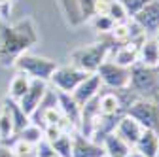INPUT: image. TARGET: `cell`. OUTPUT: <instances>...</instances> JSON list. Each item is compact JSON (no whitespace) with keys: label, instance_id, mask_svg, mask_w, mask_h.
Returning a JSON list of instances; mask_svg holds the SVG:
<instances>
[{"label":"cell","instance_id":"6da1fadb","mask_svg":"<svg viewBox=\"0 0 159 157\" xmlns=\"http://www.w3.org/2000/svg\"><path fill=\"white\" fill-rule=\"evenodd\" d=\"M38 36L32 21L25 19L13 27H0V61L4 66L13 65V61L25 53L32 44H36Z\"/></svg>","mask_w":159,"mask_h":157},{"label":"cell","instance_id":"7a4b0ae2","mask_svg":"<svg viewBox=\"0 0 159 157\" xmlns=\"http://www.w3.org/2000/svg\"><path fill=\"white\" fill-rule=\"evenodd\" d=\"M112 40L106 38V40H98L91 46H84V47H78L70 53V59H72V65L80 70H84L87 74H95L97 68L101 66L106 57L112 49Z\"/></svg>","mask_w":159,"mask_h":157},{"label":"cell","instance_id":"3957f363","mask_svg":"<svg viewBox=\"0 0 159 157\" xmlns=\"http://www.w3.org/2000/svg\"><path fill=\"white\" fill-rule=\"evenodd\" d=\"M129 89L142 99H157L159 96V76L157 70L152 66H144L140 63H134L131 68Z\"/></svg>","mask_w":159,"mask_h":157},{"label":"cell","instance_id":"277c9868","mask_svg":"<svg viewBox=\"0 0 159 157\" xmlns=\"http://www.w3.org/2000/svg\"><path fill=\"white\" fill-rule=\"evenodd\" d=\"M13 66L17 68V72L27 74L30 80H42V82H49L51 74L57 68V63L51 61L48 57H40V55H32V53H21L15 61Z\"/></svg>","mask_w":159,"mask_h":157},{"label":"cell","instance_id":"5b68a950","mask_svg":"<svg viewBox=\"0 0 159 157\" xmlns=\"http://www.w3.org/2000/svg\"><path fill=\"white\" fill-rule=\"evenodd\" d=\"M125 115L136 119L144 129H152L159 134V102H157V99H142V96H138L127 108Z\"/></svg>","mask_w":159,"mask_h":157},{"label":"cell","instance_id":"8992f818","mask_svg":"<svg viewBox=\"0 0 159 157\" xmlns=\"http://www.w3.org/2000/svg\"><path fill=\"white\" fill-rule=\"evenodd\" d=\"M101 78V83H104L106 87L114 89H127L129 87V78H131V70L117 65L114 61H104L95 72Z\"/></svg>","mask_w":159,"mask_h":157},{"label":"cell","instance_id":"52a82bcc","mask_svg":"<svg viewBox=\"0 0 159 157\" xmlns=\"http://www.w3.org/2000/svg\"><path fill=\"white\" fill-rule=\"evenodd\" d=\"M89 74L76 68L74 65L70 66H57L55 72L51 74V83L57 87V91H65V93H72L80 83H82Z\"/></svg>","mask_w":159,"mask_h":157},{"label":"cell","instance_id":"ba28073f","mask_svg":"<svg viewBox=\"0 0 159 157\" xmlns=\"http://www.w3.org/2000/svg\"><path fill=\"white\" fill-rule=\"evenodd\" d=\"M61 8L65 11L66 21L72 27H80L84 23H89V19L93 17V0H59Z\"/></svg>","mask_w":159,"mask_h":157},{"label":"cell","instance_id":"9c48e42d","mask_svg":"<svg viewBox=\"0 0 159 157\" xmlns=\"http://www.w3.org/2000/svg\"><path fill=\"white\" fill-rule=\"evenodd\" d=\"M131 19L144 30L146 36L148 34H155V30L159 29V0H152L150 4H146Z\"/></svg>","mask_w":159,"mask_h":157},{"label":"cell","instance_id":"30bf717a","mask_svg":"<svg viewBox=\"0 0 159 157\" xmlns=\"http://www.w3.org/2000/svg\"><path fill=\"white\" fill-rule=\"evenodd\" d=\"M48 91V82H42V80H30V85L27 89V93L21 96V101H19V106L21 110L30 117L34 114V110L38 108L40 101L44 99V95Z\"/></svg>","mask_w":159,"mask_h":157},{"label":"cell","instance_id":"8fae6325","mask_svg":"<svg viewBox=\"0 0 159 157\" xmlns=\"http://www.w3.org/2000/svg\"><path fill=\"white\" fill-rule=\"evenodd\" d=\"M72 157H106L101 144L84 134H72Z\"/></svg>","mask_w":159,"mask_h":157},{"label":"cell","instance_id":"7c38bea8","mask_svg":"<svg viewBox=\"0 0 159 157\" xmlns=\"http://www.w3.org/2000/svg\"><path fill=\"white\" fill-rule=\"evenodd\" d=\"M101 78H98L97 74H89L85 80L80 83L70 95L74 96V101L80 104V106H84L85 102H89L93 96H97L98 93H101Z\"/></svg>","mask_w":159,"mask_h":157},{"label":"cell","instance_id":"4fadbf2b","mask_svg":"<svg viewBox=\"0 0 159 157\" xmlns=\"http://www.w3.org/2000/svg\"><path fill=\"white\" fill-rule=\"evenodd\" d=\"M57 106L63 112L65 119L70 125H80V115H82V106H80L74 96L65 91H57Z\"/></svg>","mask_w":159,"mask_h":157},{"label":"cell","instance_id":"5bb4252c","mask_svg":"<svg viewBox=\"0 0 159 157\" xmlns=\"http://www.w3.org/2000/svg\"><path fill=\"white\" fill-rule=\"evenodd\" d=\"M142 131H144V127L138 123L136 119H133V117H129V115H123L121 119H119V123H117V127H116L114 132H116L117 136H121V138L133 148V146L136 144V140L140 138Z\"/></svg>","mask_w":159,"mask_h":157},{"label":"cell","instance_id":"9a60e30c","mask_svg":"<svg viewBox=\"0 0 159 157\" xmlns=\"http://www.w3.org/2000/svg\"><path fill=\"white\" fill-rule=\"evenodd\" d=\"M134 151H138L142 157H155L159 151V134L152 129H144L140 138L133 146Z\"/></svg>","mask_w":159,"mask_h":157},{"label":"cell","instance_id":"2e32d148","mask_svg":"<svg viewBox=\"0 0 159 157\" xmlns=\"http://www.w3.org/2000/svg\"><path fill=\"white\" fill-rule=\"evenodd\" d=\"M142 42H127L117 46L114 51V63L121 65L125 68H131L134 63H138V49Z\"/></svg>","mask_w":159,"mask_h":157},{"label":"cell","instance_id":"e0dca14e","mask_svg":"<svg viewBox=\"0 0 159 157\" xmlns=\"http://www.w3.org/2000/svg\"><path fill=\"white\" fill-rule=\"evenodd\" d=\"M102 150H104V155L106 157H123L127 155L133 148L121 138V136H117L116 132H110L104 136V140L101 142Z\"/></svg>","mask_w":159,"mask_h":157},{"label":"cell","instance_id":"ac0fdd59","mask_svg":"<svg viewBox=\"0 0 159 157\" xmlns=\"http://www.w3.org/2000/svg\"><path fill=\"white\" fill-rule=\"evenodd\" d=\"M157 61H159V42L155 38H144L140 49H138V63L155 68Z\"/></svg>","mask_w":159,"mask_h":157},{"label":"cell","instance_id":"d6986e66","mask_svg":"<svg viewBox=\"0 0 159 157\" xmlns=\"http://www.w3.org/2000/svg\"><path fill=\"white\" fill-rule=\"evenodd\" d=\"M2 108H6V112H8V114H10V117H11V121H13V129H15V134L21 131V129H25V127L30 123V117L21 110L19 102H15V101H11V99H4Z\"/></svg>","mask_w":159,"mask_h":157},{"label":"cell","instance_id":"ffe728a7","mask_svg":"<svg viewBox=\"0 0 159 157\" xmlns=\"http://www.w3.org/2000/svg\"><path fill=\"white\" fill-rule=\"evenodd\" d=\"M29 85H30V78L27 74H23V72H17L13 76V80L10 82V91H8L10 93V99L15 101V102H19V101H21V96L27 93Z\"/></svg>","mask_w":159,"mask_h":157},{"label":"cell","instance_id":"44dd1931","mask_svg":"<svg viewBox=\"0 0 159 157\" xmlns=\"http://www.w3.org/2000/svg\"><path fill=\"white\" fill-rule=\"evenodd\" d=\"M17 138L19 140H23V142H27V144H32V146H38L40 142L44 140V129L40 127V125H36V123H29L25 129H21L17 134Z\"/></svg>","mask_w":159,"mask_h":157},{"label":"cell","instance_id":"7402d4cb","mask_svg":"<svg viewBox=\"0 0 159 157\" xmlns=\"http://www.w3.org/2000/svg\"><path fill=\"white\" fill-rule=\"evenodd\" d=\"M49 146L53 148L57 157H72V134L68 131L61 132L55 140L49 142Z\"/></svg>","mask_w":159,"mask_h":157},{"label":"cell","instance_id":"603a6c76","mask_svg":"<svg viewBox=\"0 0 159 157\" xmlns=\"http://www.w3.org/2000/svg\"><path fill=\"white\" fill-rule=\"evenodd\" d=\"M15 136V129H13V121L10 114L6 112V108L0 110V144L10 142Z\"/></svg>","mask_w":159,"mask_h":157},{"label":"cell","instance_id":"cb8c5ba5","mask_svg":"<svg viewBox=\"0 0 159 157\" xmlns=\"http://www.w3.org/2000/svg\"><path fill=\"white\" fill-rule=\"evenodd\" d=\"M89 23L93 25V29L97 32H102V34H108L114 29V25H116L114 19H110L108 15H102V13H93V17L89 19Z\"/></svg>","mask_w":159,"mask_h":157},{"label":"cell","instance_id":"d4e9b609","mask_svg":"<svg viewBox=\"0 0 159 157\" xmlns=\"http://www.w3.org/2000/svg\"><path fill=\"white\" fill-rule=\"evenodd\" d=\"M117 2L123 6V10L127 11V15H129V17H133L134 13L140 11L146 4H150L152 0H117Z\"/></svg>","mask_w":159,"mask_h":157},{"label":"cell","instance_id":"484cf974","mask_svg":"<svg viewBox=\"0 0 159 157\" xmlns=\"http://www.w3.org/2000/svg\"><path fill=\"white\" fill-rule=\"evenodd\" d=\"M0 157H15V155L11 153V150H10L8 146H2V144H0Z\"/></svg>","mask_w":159,"mask_h":157},{"label":"cell","instance_id":"4316f807","mask_svg":"<svg viewBox=\"0 0 159 157\" xmlns=\"http://www.w3.org/2000/svg\"><path fill=\"white\" fill-rule=\"evenodd\" d=\"M123 157H142V155L138 153V151H134V150H131V151H129L127 155H123Z\"/></svg>","mask_w":159,"mask_h":157},{"label":"cell","instance_id":"83f0119b","mask_svg":"<svg viewBox=\"0 0 159 157\" xmlns=\"http://www.w3.org/2000/svg\"><path fill=\"white\" fill-rule=\"evenodd\" d=\"M153 38H155V40H157V42H159V29L155 30V34H153Z\"/></svg>","mask_w":159,"mask_h":157},{"label":"cell","instance_id":"f1b7e54d","mask_svg":"<svg viewBox=\"0 0 159 157\" xmlns=\"http://www.w3.org/2000/svg\"><path fill=\"white\" fill-rule=\"evenodd\" d=\"M155 70H157V76H159V61H157V66H155Z\"/></svg>","mask_w":159,"mask_h":157},{"label":"cell","instance_id":"f546056e","mask_svg":"<svg viewBox=\"0 0 159 157\" xmlns=\"http://www.w3.org/2000/svg\"><path fill=\"white\" fill-rule=\"evenodd\" d=\"M155 157H159V151H157V155H155Z\"/></svg>","mask_w":159,"mask_h":157},{"label":"cell","instance_id":"4dcf8cb0","mask_svg":"<svg viewBox=\"0 0 159 157\" xmlns=\"http://www.w3.org/2000/svg\"><path fill=\"white\" fill-rule=\"evenodd\" d=\"M0 27H2V21H0Z\"/></svg>","mask_w":159,"mask_h":157}]
</instances>
